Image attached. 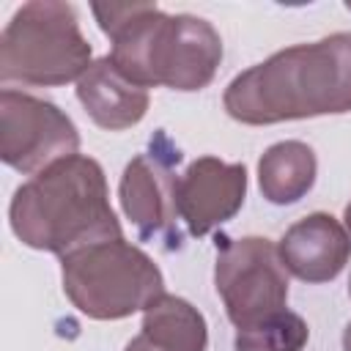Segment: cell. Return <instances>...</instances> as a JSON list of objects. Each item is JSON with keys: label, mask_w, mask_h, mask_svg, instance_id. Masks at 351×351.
Returning <instances> with one entry per match:
<instances>
[{"label": "cell", "mask_w": 351, "mask_h": 351, "mask_svg": "<svg viewBox=\"0 0 351 351\" xmlns=\"http://www.w3.org/2000/svg\"><path fill=\"white\" fill-rule=\"evenodd\" d=\"M222 107L247 126L351 112V33L293 44L244 69L228 82Z\"/></svg>", "instance_id": "1"}, {"label": "cell", "mask_w": 351, "mask_h": 351, "mask_svg": "<svg viewBox=\"0 0 351 351\" xmlns=\"http://www.w3.org/2000/svg\"><path fill=\"white\" fill-rule=\"evenodd\" d=\"M90 11L112 41V63L145 90H203L222 63V38L203 16L165 14L156 3H93Z\"/></svg>", "instance_id": "2"}, {"label": "cell", "mask_w": 351, "mask_h": 351, "mask_svg": "<svg viewBox=\"0 0 351 351\" xmlns=\"http://www.w3.org/2000/svg\"><path fill=\"white\" fill-rule=\"evenodd\" d=\"M8 222L14 236L58 258L82 247L123 239L110 206L107 176L93 156H66L16 186Z\"/></svg>", "instance_id": "3"}, {"label": "cell", "mask_w": 351, "mask_h": 351, "mask_svg": "<svg viewBox=\"0 0 351 351\" xmlns=\"http://www.w3.org/2000/svg\"><path fill=\"white\" fill-rule=\"evenodd\" d=\"M93 49L82 36L77 8L58 0L22 3L0 36V80L25 88L80 82Z\"/></svg>", "instance_id": "4"}, {"label": "cell", "mask_w": 351, "mask_h": 351, "mask_svg": "<svg viewBox=\"0 0 351 351\" xmlns=\"http://www.w3.org/2000/svg\"><path fill=\"white\" fill-rule=\"evenodd\" d=\"M66 299L93 321H121L165 293L162 269L126 239H110L60 258Z\"/></svg>", "instance_id": "5"}, {"label": "cell", "mask_w": 351, "mask_h": 351, "mask_svg": "<svg viewBox=\"0 0 351 351\" xmlns=\"http://www.w3.org/2000/svg\"><path fill=\"white\" fill-rule=\"evenodd\" d=\"M214 288L236 329L285 310L288 271L277 244L266 236H241L217 244Z\"/></svg>", "instance_id": "6"}, {"label": "cell", "mask_w": 351, "mask_h": 351, "mask_svg": "<svg viewBox=\"0 0 351 351\" xmlns=\"http://www.w3.org/2000/svg\"><path fill=\"white\" fill-rule=\"evenodd\" d=\"M80 151L74 121L52 101L25 90H0V159L16 173L36 176Z\"/></svg>", "instance_id": "7"}, {"label": "cell", "mask_w": 351, "mask_h": 351, "mask_svg": "<svg viewBox=\"0 0 351 351\" xmlns=\"http://www.w3.org/2000/svg\"><path fill=\"white\" fill-rule=\"evenodd\" d=\"M181 151L170 143L165 129H159L148 151L132 156L123 167L118 184V200L123 217L134 225L143 241H167V250L178 247V208H176V184Z\"/></svg>", "instance_id": "8"}, {"label": "cell", "mask_w": 351, "mask_h": 351, "mask_svg": "<svg viewBox=\"0 0 351 351\" xmlns=\"http://www.w3.org/2000/svg\"><path fill=\"white\" fill-rule=\"evenodd\" d=\"M247 197V167L222 162L219 156H197L186 165L176 184L178 219L189 236H208L214 228L233 219Z\"/></svg>", "instance_id": "9"}, {"label": "cell", "mask_w": 351, "mask_h": 351, "mask_svg": "<svg viewBox=\"0 0 351 351\" xmlns=\"http://www.w3.org/2000/svg\"><path fill=\"white\" fill-rule=\"evenodd\" d=\"M288 274L318 285L335 280L351 261V236L340 219L326 211H313L296 219L277 244Z\"/></svg>", "instance_id": "10"}, {"label": "cell", "mask_w": 351, "mask_h": 351, "mask_svg": "<svg viewBox=\"0 0 351 351\" xmlns=\"http://www.w3.org/2000/svg\"><path fill=\"white\" fill-rule=\"evenodd\" d=\"M77 99L88 118L107 132H123L137 126L148 112V90L132 82L110 55L90 63L77 82Z\"/></svg>", "instance_id": "11"}, {"label": "cell", "mask_w": 351, "mask_h": 351, "mask_svg": "<svg viewBox=\"0 0 351 351\" xmlns=\"http://www.w3.org/2000/svg\"><path fill=\"white\" fill-rule=\"evenodd\" d=\"M132 343L140 351H206L208 326L195 304L176 293H162L143 310L140 335Z\"/></svg>", "instance_id": "12"}, {"label": "cell", "mask_w": 351, "mask_h": 351, "mask_svg": "<svg viewBox=\"0 0 351 351\" xmlns=\"http://www.w3.org/2000/svg\"><path fill=\"white\" fill-rule=\"evenodd\" d=\"M315 176H318L315 151L302 140L274 143L258 159L261 195L274 206L299 203L313 189Z\"/></svg>", "instance_id": "13"}, {"label": "cell", "mask_w": 351, "mask_h": 351, "mask_svg": "<svg viewBox=\"0 0 351 351\" xmlns=\"http://www.w3.org/2000/svg\"><path fill=\"white\" fill-rule=\"evenodd\" d=\"M310 340L307 321L288 307L271 313L252 326L236 329L233 348L236 351H302Z\"/></svg>", "instance_id": "14"}, {"label": "cell", "mask_w": 351, "mask_h": 351, "mask_svg": "<svg viewBox=\"0 0 351 351\" xmlns=\"http://www.w3.org/2000/svg\"><path fill=\"white\" fill-rule=\"evenodd\" d=\"M343 351H351V321L343 329Z\"/></svg>", "instance_id": "15"}, {"label": "cell", "mask_w": 351, "mask_h": 351, "mask_svg": "<svg viewBox=\"0 0 351 351\" xmlns=\"http://www.w3.org/2000/svg\"><path fill=\"white\" fill-rule=\"evenodd\" d=\"M343 225H346V230H348V236H351V203H348L346 211H343Z\"/></svg>", "instance_id": "16"}, {"label": "cell", "mask_w": 351, "mask_h": 351, "mask_svg": "<svg viewBox=\"0 0 351 351\" xmlns=\"http://www.w3.org/2000/svg\"><path fill=\"white\" fill-rule=\"evenodd\" d=\"M123 351H140V348H137V346H134V343H132V340H129V343H126V348H123Z\"/></svg>", "instance_id": "17"}, {"label": "cell", "mask_w": 351, "mask_h": 351, "mask_svg": "<svg viewBox=\"0 0 351 351\" xmlns=\"http://www.w3.org/2000/svg\"><path fill=\"white\" fill-rule=\"evenodd\" d=\"M348 296H351V277H348Z\"/></svg>", "instance_id": "18"}, {"label": "cell", "mask_w": 351, "mask_h": 351, "mask_svg": "<svg viewBox=\"0 0 351 351\" xmlns=\"http://www.w3.org/2000/svg\"><path fill=\"white\" fill-rule=\"evenodd\" d=\"M346 8H348V11H351V0H348V3H346Z\"/></svg>", "instance_id": "19"}]
</instances>
